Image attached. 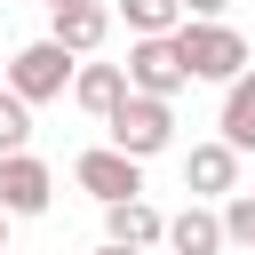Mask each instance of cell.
Returning a JSON list of instances; mask_svg holds the SVG:
<instances>
[{"label": "cell", "instance_id": "5b68a950", "mask_svg": "<svg viewBox=\"0 0 255 255\" xmlns=\"http://www.w3.org/2000/svg\"><path fill=\"white\" fill-rule=\"evenodd\" d=\"M72 175H80V191H96L104 207H120V199H143V159L112 151V143L80 151V159H72Z\"/></svg>", "mask_w": 255, "mask_h": 255}, {"label": "cell", "instance_id": "9c48e42d", "mask_svg": "<svg viewBox=\"0 0 255 255\" xmlns=\"http://www.w3.org/2000/svg\"><path fill=\"white\" fill-rule=\"evenodd\" d=\"M104 239L143 255V247H159V239H167V215H159L151 199H120V207H104Z\"/></svg>", "mask_w": 255, "mask_h": 255}, {"label": "cell", "instance_id": "d6986e66", "mask_svg": "<svg viewBox=\"0 0 255 255\" xmlns=\"http://www.w3.org/2000/svg\"><path fill=\"white\" fill-rule=\"evenodd\" d=\"M40 8H64V0H40Z\"/></svg>", "mask_w": 255, "mask_h": 255}, {"label": "cell", "instance_id": "6da1fadb", "mask_svg": "<svg viewBox=\"0 0 255 255\" xmlns=\"http://www.w3.org/2000/svg\"><path fill=\"white\" fill-rule=\"evenodd\" d=\"M167 40H175L183 72H191V80H215V88H231V80H239V72L255 64V48H247V40H239V32L223 24V16H183V24L167 32Z\"/></svg>", "mask_w": 255, "mask_h": 255}, {"label": "cell", "instance_id": "5bb4252c", "mask_svg": "<svg viewBox=\"0 0 255 255\" xmlns=\"http://www.w3.org/2000/svg\"><path fill=\"white\" fill-rule=\"evenodd\" d=\"M215 223H223V247H255V191H231L215 207Z\"/></svg>", "mask_w": 255, "mask_h": 255}, {"label": "cell", "instance_id": "52a82bcc", "mask_svg": "<svg viewBox=\"0 0 255 255\" xmlns=\"http://www.w3.org/2000/svg\"><path fill=\"white\" fill-rule=\"evenodd\" d=\"M56 24H48V40L64 48V56H96L104 40H112V8L104 0H64V8H48Z\"/></svg>", "mask_w": 255, "mask_h": 255}, {"label": "cell", "instance_id": "ba28073f", "mask_svg": "<svg viewBox=\"0 0 255 255\" xmlns=\"http://www.w3.org/2000/svg\"><path fill=\"white\" fill-rule=\"evenodd\" d=\"M183 191L191 199H231L239 191V151L215 135V143H191L183 151Z\"/></svg>", "mask_w": 255, "mask_h": 255}, {"label": "cell", "instance_id": "7a4b0ae2", "mask_svg": "<svg viewBox=\"0 0 255 255\" xmlns=\"http://www.w3.org/2000/svg\"><path fill=\"white\" fill-rule=\"evenodd\" d=\"M104 128H112V151L159 159V151L175 143V104H159V96H120V104L104 112Z\"/></svg>", "mask_w": 255, "mask_h": 255}, {"label": "cell", "instance_id": "ac0fdd59", "mask_svg": "<svg viewBox=\"0 0 255 255\" xmlns=\"http://www.w3.org/2000/svg\"><path fill=\"white\" fill-rule=\"evenodd\" d=\"M0 255H8V215H0Z\"/></svg>", "mask_w": 255, "mask_h": 255}, {"label": "cell", "instance_id": "8992f818", "mask_svg": "<svg viewBox=\"0 0 255 255\" xmlns=\"http://www.w3.org/2000/svg\"><path fill=\"white\" fill-rule=\"evenodd\" d=\"M48 199H56L48 159H32V151H0V215H8V223H16V215H48Z\"/></svg>", "mask_w": 255, "mask_h": 255}, {"label": "cell", "instance_id": "9a60e30c", "mask_svg": "<svg viewBox=\"0 0 255 255\" xmlns=\"http://www.w3.org/2000/svg\"><path fill=\"white\" fill-rule=\"evenodd\" d=\"M0 151H32V104L0 88Z\"/></svg>", "mask_w": 255, "mask_h": 255}, {"label": "cell", "instance_id": "8fae6325", "mask_svg": "<svg viewBox=\"0 0 255 255\" xmlns=\"http://www.w3.org/2000/svg\"><path fill=\"white\" fill-rule=\"evenodd\" d=\"M120 96H128V72H120V64H80V72H72V104H80V112L104 120Z\"/></svg>", "mask_w": 255, "mask_h": 255}, {"label": "cell", "instance_id": "2e32d148", "mask_svg": "<svg viewBox=\"0 0 255 255\" xmlns=\"http://www.w3.org/2000/svg\"><path fill=\"white\" fill-rule=\"evenodd\" d=\"M231 0H183V16H223Z\"/></svg>", "mask_w": 255, "mask_h": 255}, {"label": "cell", "instance_id": "3957f363", "mask_svg": "<svg viewBox=\"0 0 255 255\" xmlns=\"http://www.w3.org/2000/svg\"><path fill=\"white\" fill-rule=\"evenodd\" d=\"M72 72H80V56H64L56 40H24V48L8 56V96L48 104V96H64V88H72Z\"/></svg>", "mask_w": 255, "mask_h": 255}, {"label": "cell", "instance_id": "4fadbf2b", "mask_svg": "<svg viewBox=\"0 0 255 255\" xmlns=\"http://www.w3.org/2000/svg\"><path fill=\"white\" fill-rule=\"evenodd\" d=\"M120 16H128V32H135V40H159V32H175V24H183V0H120Z\"/></svg>", "mask_w": 255, "mask_h": 255}, {"label": "cell", "instance_id": "7c38bea8", "mask_svg": "<svg viewBox=\"0 0 255 255\" xmlns=\"http://www.w3.org/2000/svg\"><path fill=\"white\" fill-rule=\"evenodd\" d=\"M223 143L231 151H255V64L223 88Z\"/></svg>", "mask_w": 255, "mask_h": 255}, {"label": "cell", "instance_id": "277c9868", "mask_svg": "<svg viewBox=\"0 0 255 255\" xmlns=\"http://www.w3.org/2000/svg\"><path fill=\"white\" fill-rule=\"evenodd\" d=\"M120 72H128V96H159V104H175V96L191 88V72H183V56H175L167 32H159V40H135Z\"/></svg>", "mask_w": 255, "mask_h": 255}, {"label": "cell", "instance_id": "e0dca14e", "mask_svg": "<svg viewBox=\"0 0 255 255\" xmlns=\"http://www.w3.org/2000/svg\"><path fill=\"white\" fill-rule=\"evenodd\" d=\"M96 255H135V247H112V239H104V247H96Z\"/></svg>", "mask_w": 255, "mask_h": 255}, {"label": "cell", "instance_id": "30bf717a", "mask_svg": "<svg viewBox=\"0 0 255 255\" xmlns=\"http://www.w3.org/2000/svg\"><path fill=\"white\" fill-rule=\"evenodd\" d=\"M159 247H175V255H223V223H215V207L191 199L183 215H167V239H159Z\"/></svg>", "mask_w": 255, "mask_h": 255}]
</instances>
